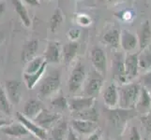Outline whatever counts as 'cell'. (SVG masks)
Returning <instances> with one entry per match:
<instances>
[{"label":"cell","mask_w":151,"mask_h":140,"mask_svg":"<svg viewBox=\"0 0 151 140\" xmlns=\"http://www.w3.org/2000/svg\"><path fill=\"white\" fill-rule=\"evenodd\" d=\"M138 53H128L124 57L125 74H126L127 81H132L139 73L138 65Z\"/></svg>","instance_id":"9"},{"label":"cell","mask_w":151,"mask_h":140,"mask_svg":"<svg viewBox=\"0 0 151 140\" xmlns=\"http://www.w3.org/2000/svg\"><path fill=\"white\" fill-rule=\"evenodd\" d=\"M23 1L31 7H37V6H40V0H23Z\"/></svg>","instance_id":"40"},{"label":"cell","mask_w":151,"mask_h":140,"mask_svg":"<svg viewBox=\"0 0 151 140\" xmlns=\"http://www.w3.org/2000/svg\"><path fill=\"white\" fill-rule=\"evenodd\" d=\"M139 71H147L151 68V48L149 46L138 53Z\"/></svg>","instance_id":"26"},{"label":"cell","mask_w":151,"mask_h":140,"mask_svg":"<svg viewBox=\"0 0 151 140\" xmlns=\"http://www.w3.org/2000/svg\"><path fill=\"white\" fill-rule=\"evenodd\" d=\"M103 102L107 108H116L118 107V89L114 83L106 87L103 92Z\"/></svg>","instance_id":"16"},{"label":"cell","mask_w":151,"mask_h":140,"mask_svg":"<svg viewBox=\"0 0 151 140\" xmlns=\"http://www.w3.org/2000/svg\"><path fill=\"white\" fill-rule=\"evenodd\" d=\"M60 118L61 117L58 113L52 112L48 109L43 108L39 113V115L34 119V121L40 127L47 130L48 128L52 127V125L55 124L57 121L60 120Z\"/></svg>","instance_id":"12"},{"label":"cell","mask_w":151,"mask_h":140,"mask_svg":"<svg viewBox=\"0 0 151 140\" xmlns=\"http://www.w3.org/2000/svg\"><path fill=\"white\" fill-rule=\"evenodd\" d=\"M96 98L89 96H74L68 100V107L72 113H77L94 106Z\"/></svg>","instance_id":"8"},{"label":"cell","mask_w":151,"mask_h":140,"mask_svg":"<svg viewBox=\"0 0 151 140\" xmlns=\"http://www.w3.org/2000/svg\"><path fill=\"white\" fill-rule=\"evenodd\" d=\"M9 123H10V122H8L6 120H0V128H2L3 126H6Z\"/></svg>","instance_id":"42"},{"label":"cell","mask_w":151,"mask_h":140,"mask_svg":"<svg viewBox=\"0 0 151 140\" xmlns=\"http://www.w3.org/2000/svg\"><path fill=\"white\" fill-rule=\"evenodd\" d=\"M141 122L144 125L145 129L148 133H151V113L148 112L141 116Z\"/></svg>","instance_id":"34"},{"label":"cell","mask_w":151,"mask_h":140,"mask_svg":"<svg viewBox=\"0 0 151 140\" xmlns=\"http://www.w3.org/2000/svg\"><path fill=\"white\" fill-rule=\"evenodd\" d=\"M78 50H79V44L76 41H70L63 46L61 50V57L66 65H70L74 60Z\"/></svg>","instance_id":"20"},{"label":"cell","mask_w":151,"mask_h":140,"mask_svg":"<svg viewBox=\"0 0 151 140\" xmlns=\"http://www.w3.org/2000/svg\"><path fill=\"white\" fill-rule=\"evenodd\" d=\"M44 62L45 60L43 56H36L35 58H33L31 61H29L28 63H27V66H25L24 73L25 74L35 73V72H37L40 68Z\"/></svg>","instance_id":"30"},{"label":"cell","mask_w":151,"mask_h":140,"mask_svg":"<svg viewBox=\"0 0 151 140\" xmlns=\"http://www.w3.org/2000/svg\"><path fill=\"white\" fill-rule=\"evenodd\" d=\"M1 131L5 134L12 137H25L30 134V133L27 131V129L21 122H17V123L10 122L8 125L3 126L1 128Z\"/></svg>","instance_id":"18"},{"label":"cell","mask_w":151,"mask_h":140,"mask_svg":"<svg viewBox=\"0 0 151 140\" xmlns=\"http://www.w3.org/2000/svg\"><path fill=\"white\" fill-rule=\"evenodd\" d=\"M129 140H141V136L138 131L137 127L132 126L131 129V134H129Z\"/></svg>","instance_id":"37"},{"label":"cell","mask_w":151,"mask_h":140,"mask_svg":"<svg viewBox=\"0 0 151 140\" xmlns=\"http://www.w3.org/2000/svg\"><path fill=\"white\" fill-rule=\"evenodd\" d=\"M108 140H110V139H108Z\"/></svg>","instance_id":"46"},{"label":"cell","mask_w":151,"mask_h":140,"mask_svg":"<svg viewBox=\"0 0 151 140\" xmlns=\"http://www.w3.org/2000/svg\"><path fill=\"white\" fill-rule=\"evenodd\" d=\"M135 109L140 114H147L150 112L151 109V93L150 92L142 86L141 92H140L139 98L135 105Z\"/></svg>","instance_id":"15"},{"label":"cell","mask_w":151,"mask_h":140,"mask_svg":"<svg viewBox=\"0 0 151 140\" xmlns=\"http://www.w3.org/2000/svg\"><path fill=\"white\" fill-rule=\"evenodd\" d=\"M70 127L79 134H85V136H89L92 133L98 130V123L90 121H85L81 119H73L70 122Z\"/></svg>","instance_id":"11"},{"label":"cell","mask_w":151,"mask_h":140,"mask_svg":"<svg viewBox=\"0 0 151 140\" xmlns=\"http://www.w3.org/2000/svg\"><path fill=\"white\" fill-rule=\"evenodd\" d=\"M66 140H79L77 133L71 127H70V129H69V132H68Z\"/></svg>","instance_id":"38"},{"label":"cell","mask_w":151,"mask_h":140,"mask_svg":"<svg viewBox=\"0 0 151 140\" xmlns=\"http://www.w3.org/2000/svg\"><path fill=\"white\" fill-rule=\"evenodd\" d=\"M109 109V120L111 121L113 125L119 129L124 128L127 121L132 118V109H124V108H108Z\"/></svg>","instance_id":"5"},{"label":"cell","mask_w":151,"mask_h":140,"mask_svg":"<svg viewBox=\"0 0 151 140\" xmlns=\"http://www.w3.org/2000/svg\"><path fill=\"white\" fill-rule=\"evenodd\" d=\"M17 120L19 122H21L23 125L27 129V131L32 134L34 136L37 137L39 140H47V131L45 129L40 127L36 122H32V120H29L27 117H24L22 113L18 112L16 114Z\"/></svg>","instance_id":"6"},{"label":"cell","mask_w":151,"mask_h":140,"mask_svg":"<svg viewBox=\"0 0 151 140\" xmlns=\"http://www.w3.org/2000/svg\"><path fill=\"white\" fill-rule=\"evenodd\" d=\"M46 1H50V0H46Z\"/></svg>","instance_id":"45"},{"label":"cell","mask_w":151,"mask_h":140,"mask_svg":"<svg viewBox=\"0 0 151 140\" xmlns=\"http://www.w3.org/2000/svg\"><path fill=\"white\" fill-rule=\"evenodd\" d=\"M4 39H5V35H4L3 32H1V31H0V44L3 42Z\"/></svg>","instance_id":"44"},{"label":"cell","mask_w":151,"mask_h":140,"mask_svg":"<svg viewBox=\"0 0 151 140\" xmlns=\"http://www.w3.org/2000/svg\"><path fill=\"white\" fill-rule=\"evenodd\" d=\"M12 3L14 7V10L16 11L17 15L19 16L21 22L25 27H30L31 26V19L28 15V12L27 9H25L24 5L23 4L22 0H12Z\"/></svg>","instance_id":"25"},{"label":"cell","mask_w":151,"mask_h":140,"mask_svg":"<svg viewBox=\"0 0 151 140\" xmlns=\"http://www.w3.org/2000/svg\"><path fill=\"white\" fill-rule=\"evenodd\" d=\"M51 104L55 108L59 110H64L68 107V100L62 93L58 96H55L54 99L51 101Z\"/></svg>","instance_id":"32"},{"label":"cell","mask_w":151,"mask_h":140,"mask_svg":"<svg viewBox=\"0 0 151 140\" xmlns=\"http://www.w3.org/2000/svg\"><path fill=\"white\" fill-rule=\"evenodd\" d=\"M5 10H6V5L2 2H0V16L5 12Z\"/></svg>","instance_id":"41"},{"label":"cell","mask_w":151,"mask_h":140,"mask_svg":"<svg viewBox=\"0 0 151 140\" xmlns=\"http://www.w3.org/2000/svg\"><path fill=\"white\" fill-rule=\"evenodd\" d=\"M139 83L149 92H151V71H148L142 75V77H140Z\"/></svg>","instance_id":"33"},{"label":"cell","mask_w":151,"mask_h":140,"mask_svg":"<svg viewBox=\"0 0 151 140\" xmlns=\"http://www.w3.org/2000/svg\"><path fill=\"white\" fill-rule=\"evenodd\" d=\"M77 23L82 26H88L91 23V19L86 14H81L77 17Z\"/></svg>","instance_id":"35"},{"label":"cell","mask_w":151,"mask_h":140,"mask_svg":"<svg viewBox=\"0 0 151 140\" xmlns=\"http://www.w3.org/2000/svg\"><path fill=\"white\" fill-rule=\"evenodd\" d=\"M61 86V79L58 72L47 76L42 80L39 88V96L42 99H47L54 96L59 91Z\"/></svg>","instance_id":"3"},{"label":"cell","mask_w":151,"mask_h":140,"mask_svg":"<svg viewBox=\"0 0 151 140\" xmlns=\"http://www.w3.org/2000/svg\"><path fill=\"white\" fill-rule=\"evenodd\" d=\"M124 57L120 53H116L112 60V71L113 77L117 82L121 84L126 83L127 77L125 74V65H124Z\"/></svg>","instance_id":"10"},{"label":"cell","mask_w":151,"mask_h":140,"mask_svg":"<svg viewBox=\"0 0 151 140\" xmlns=\"http://www.w3.org/2000/svg\"><path fill=\"white\" fill-rule=\"evenodd\" d=\"M46 67H47V62H44L43 65H41L40 68L35 72L33 74H25L24 73V81L25 85H27V89L32 90L33 88L37 85V83L39 82V80H40V77H42V75L44 74V72L46 70Z\"/></svg>","instance_id":"24"},{"label":"cell","mask_w":151,"mask_h":140,"mask_svg":"<svg viewBox=\"0 0 151 140\" xmlns=\"http://www.w3.org/2000/svg\"><path fill=\"white\" fill-rule=\"evenodd\" d=\"M80 30L78 29H70V31L68 32V37H69L70 41H76L78 39V38L80 37Z\"/></svg>","instance_id":"36"},{"label":"cell","mask_w":151,"mask_h":140,"mask_svg":"<svg viewBox=\"0 0 151 140\" xmlns=\"http://www.w3.org/2000/svg\"><path fill=\"white\" fill-rule=\"evenodd\" d=\"M43 109L41 103L36 99H30L24 106L23 115L27 117L29 120H34V119L39 115V113Z\"/></svg>","instance_id":"22"},{"label":"cell","mask_w":151,"mask_h":140,"mask_svg":"<svg viewBox=\"0 0 151 140\" xmlns=\"http://www.w3.org/2000/svg\"><path fill=\"white\" fill-rule=\"evenodd\" d=\"M74 116L76 119H81V120L90 121L94 122H98V120H99V113L97 112L94 106L89 108H86V109L83 111L74 113Z\"/></svg>","instance_id":"28"},{"label":"cell","mask_w":151,"mask_h":140,"mask_svg":"<svg viewBox=\"0 0 151 140\" xmlns=\"http://www.w3.org/2000/svg\"><path fill=\"white\" fill-rule=\"evenodd\" d=\"M104 83V76L97 70H91L84 82V93L86 96L96 98L101 93Z\"/></svg>","instance_id":"2"},{"label":"cell","mask_w":151,"mask_h":140,"mask_svg":"<svg viewBox=\"0 0 151 140\" xmlns=\"http://www.w3.org/2000/svg\"><path fill=\"white\" fill-rule=\"evenodd\" d=\"M138 45L140 49L144 50L149 46L151 42V25L149 21H145L144 23L140 26L138 30Z\"/></svg>","instance_id":"19"},{"label":"cell","mask_w":151,"mask_h":140,"mask_svg":"<svg viewBox=\"0 0 151 140\" xmlns=\"http://www.w3.org/2000/svg\"><path fill=\"white\" fill-rule=\"evenodd\" d=\"M5 92L10 103L18 105L22 99V90H21V82L16 80H9L5 82Z\"/></svg>","instance_id":"13"},{"label":"cell","mask_w":151,"mask_h":140,"mask_svg":"<svg viewBox=\"0 0 151 140\" xmlns=\"http://www.w3.org/2000/svg\"><path fill=\"white\" fill-rule=\"evenodd\" d=\"M86 77V67L81 62H78L74 68L72 69L70 76L68 80V88H69V92L70 93H77L79 92Z\"/></svg>","instance_id":"4"},{"label":"cell","mask_w":151,"mask_h":140,"mask_svg":"<svg viewBox=\"0 0 151 140\" xmlns=\"http://www.w3.org/2000/svg\"><path fill=\"white\" fill-rule=\"evenodd\" d=\"M44 60L47 64H58L61 59L60 44L57 41H49L46 50H44Z\"/></svg>","instance_id":"14"},{"label":"cell","mask_w":151,"mask_h":140,"mask_svg":"<svg viewBox=\"0 0 151 140\" xmlns=\"http://www.w3.org/2000/svg\"><path fill=\"white\" fill-rule=\"evenodd\" d=\"M102 41L112 49L117 50L120 47V32L116 29L110 30L103 36Z\"/></svg>","instance_id":"27"},{"label":"cell","mask_w":151,"mask_h":140,"mask_svg":"<svg viewBox=\"0 0 151 140\" xmlns=\"http://www.w3.org/2000/svg\"><path fill=\"white\" fill-rule=\"evenodd\" d=\"M150 93H151V92H150Z\"/></svg>","instance_id":"47"},{"label":"cell","mask_w":151,"mask_h":140,"mask_svg":"<svg viewBox=\"0 0 151 140\" xmlns=\"http://www.w3.org/2000/svg\"><path fill=\"white\" fill-rule=\"evenodd\" d=\"M63 22V14L62 11L59 9H56L54 13L52 14V16L49 21V25H50V29L52 32H55L56 29L59 27V25Z\"/></svg>","instance_id":"31"},{"label":"cell","mask_w":151,"mask_h":140,"mask_svg":"<svg viewBox=\"0 0 151 140\" xmlns=\"http://www.w3.org/2000/svg\"><path fill=\"white\" fill-rule=\"evenodd\" d=\"M138 45L137 36L128 30L123 29L120 32V47L127 53H131L136 49Z\"/></svg>","instance_id":"17"},{"label":"cell","mask_w":151,"mask_h":140,"mask_svg":"<svg viewBox=\"0 0 151 140\" xmlns=\"http://www.w3.org/2000/svg\"><path fill=\"white\" fill-rule=\"evenodd\" d=\"M142 85L139 82H126L118 89V107L124 109H133L139 98Z\"/></svg>","instance_id":"1"},{"label":"cell","mask_w":151,"mask_h":140,"mask_svg":"<svg viewBox=\"0 0 151 140\" xmlns=\"http://www.w3.org/2000/svg\"><path fill=\"white\" fill-rule=\"evenodd\" d=\"M102 3H116V2H119V1H123V0H100Z\"/></svg>","instance_id":"43"},{"label":"cell","mask_w":151,"mask_h":140,"mask_svg":"<svg viewBox=\"0 0 151 140\" xmlns=\"http://www.w3.org/2000/svg\"><path fill=\"white\" fill-rule=\"evenodd\" d=\"M39 50V41L36 39H31L28 40L24 43V48L22 50V61L24 63H28L33 58L36 57V54L38 53Z\"/></svg>","instance_id":"21"},{"label":"cell","mask_w":151,"mask_h":140,"mask_svg":"<svg viewBox=\"0 0 151 140\" xmlns=\"http://www.w3.org/2000/svg\"><path fill=\"white\" fill-rule=\"evenodd\" d=\"M90 60L94 69L100 72L101 75L106 74L107 58L104 50L100 47H94L90 51Z\"/></svg>","instance_id":"7"},{"label":"cell","mask_w":151,"mask_h":140,"mask_svg":"<svg viewBox=\"0 0 151 140\" xmlns=\"http://www.w3.org/2000/svg\"><path fill=\"white\" fill-rule=\"evenodd\" d=\"M101 131L98 129L96 132L89 134V136L86 138V140H101Z\"/></svg>","instance_id":"39"},{"label":"cell","mask_w":151,"mask_h":140,"mask_svg":"<svg viewBox=\"0 0 151 140\" xmlns=\"http://www.w3.org/2000/svg\"><path fill=\"white\" fill-rule=\"evenodd\" d=\"M0 111L8 116L12 114V103L1 84H0Z\"/></svg>","instance_id":"29"},{"label":"cell","mask_w":151,"mask_h":140,"mask_svg":"<svg viewBox=\"0 0 151 140\" xmlns=\"http://www.w3.org/2000/svg\"><path fill=\"white\" fill-rule=\"evenodd\" d=\"M69 129V123L65 120H58L52 129V137L54 138V140H65Z\"/></svg>","instance_id":"23"}]
</instances>
